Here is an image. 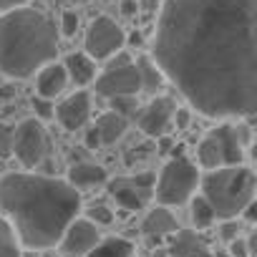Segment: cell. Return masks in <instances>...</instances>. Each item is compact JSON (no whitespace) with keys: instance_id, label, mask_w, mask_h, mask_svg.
Returning a JSON list of instances; mask_svg holds the SVG:
<instances>
[{"instance_id":"1","label":"cell","mask_w":257,"mask_h":257,"mask_svg":"<svg viewBox=\"0 0 257 257\" xmlns=\"http://www.w3.org/2000/svg\"><path fill=\"white\" fill-rule=\"evenodd\" d=\"M152 61L209 118L257 108V0H164Z\"/></svg>"},{"instance_id":"2","label":"cell","mask_w":257,"mask_h":257,"mask_svg":"<svg viewBox=\"0 0 257 257\" xmlns=\"http://www.w3.org/2000/svg\"><path fill=\"white\" fill-rule=\"evenodd\" d=\"M81 194L63 179L11 172L0 177V217L13 227L21 247H56L66 227L78 217Z\"/></svg>"},{"instance_id":"3","label":"cell","mask_w":257,"mask_h":257,"mask_svg":"<svg viewBox=\"0 0 257 257\" xmlns=\"http://www.w3.org/2000/svg\"><path fill=\"white\" fill-rule=\"evenodd\" d=\"M58 58V28L51 16L23 6L0 16V73L28 78Z\"/></svg>"},{"instance_id":"4","label":"cell","mask_w":257,"mask_h":257,"mask_svg":"<svg viewBox=\"0 0 257 257\" xmlns=\"http://www.w3.org/2000/svg\"><path fill=\"white\" fill-rule=\"evenodd\" d=\"M199 189H202V199L212 207L214 217L232 219V217H239L244 207L254 202L257 179H254V172L244 164L224 167V169H212L204 177H199Z\"/></svg>"},{"instance_id":"5","label":"cell","mask_w":257,"mask_h":257,"mask_svg":"<svg viewBox=\"0 0 257 257\" xmlns=\"http://www.w3.org/2000/svg\"><path fill=\"white\" fill-rule=\"evenodd\" d=\"M199 169L192 159L187 157H174L164 164V169L159 172L154 189H157V202L159 207H182L187 204L197 187H199Z\"/></svg>"},{"instance_id":"6","label":"cell","mask_w":257,"mask_h":257,"mask_svg":"<svg viewBox=\"0 0 257 257\" xmlns=\"http://www.w3.org/2000/svg\"><path fill=\"white\" fill-rule=\"evenodd\" d=\"M242 159H244V147L237 142L234 123H219L209 128L197 147V164L207 172L239 167Z\"/></svg>"},{"instance_id":"7","label":"cell","mask_w":257,"mask_h":257,"mask_svg":"<svg viewBox=\"0 0 257 257\" xmlns=\"http://www.w3.org/2000/svg\"><path fill=\"white\" fill-rule=\"evenodd\" d=\"M96 83V93L106 96V98H116V96H137L142 93V83H139V71L134 66V58L118 51L116 58L108 61L106 71L101 76L93 78Z\"/></svg>"},{"instance_id":"8","label":"cell","mask_w":257,"mask_h":257,"mask_svg":"<svg viewBox=\"0 0 257 257\" xmlns=\"http://www.w3.org/2000/svg\"><path fill=\"white\" fill-rule=\"evenodd\" d=\"M126 46V33L123 28L111 21L108 16H98L91 21L88 31H86V38H83V53L93 61H106L111 56H116L118 51H123Z\"/></svg>"},{"instance_id":"9","label":"cell","mask_w":257,"mask_h":257,"mask_svg":"<svg viewBox=\"0 0 257 257\" xmlns=\"http://www.w3.org/2000/svg\"><path fill=\"white\" fill-rule=\"evenodd\" d=\"M13 154L26 169H36L48 154V134L38 118H26L13 128Z\"/></svg>"},{"instance_id":"10","label":"cell","mask_w":257,"mask_h":257,"mask_svg":"<svg viewBox=\"0 0 257 257\" xmlns=\"http://www.w3.org/2000/svg\"><path fill=\"white\" fill-rule=\"evenodd\" d=\"M174 98L172 96H154L139 113H137V123L147 137H164L172 128V116H174Z\"/></svg>"},{"instance_id":"11","label":"cell","mask_w":257,"mask_h":257,"mask_svg":"<svg viewBox=\"0 0 257 257\" xmlns=\"http://www.w3.org/2000/svg\"><path fill=\"white\" fill-rule=\"evenodd\" d=\"M101 242V234H98V227L96 224H91L88 219H73L68 227H66V232H63V237H61V249L68 254V257H86L96 244Z\"/></svg>"},{"instance_id":"12","label":"cell","mask_w":257,"mask_h":257,"mask_svg":"<svg viewBox=\"0 0 257 257\" xmlns=\"http://www.w3.org/2000/svg\"><path fill=\"white\" fill-rule=\"evenodd\" d=\"M53 116L58 118V123L66 132H78V128L86 126V121L91 116V96L86 91L71 93L58 106H53Z\"/></svg>"},{"instance_id":"13","label":"cell","mask_w":257,"mask_h":257,"mask_svg":"<svg viewBox=\"0 0 257 257\" xmlns=\"http://www.w3.org/2000/svg\"><path fill=\"white\" fill-rule=\"evenodd\" d=\"M68 86V76H66V68L63 63H48L43 66L38 73H36V91L41 98L46 101H53L56 96H61Z\"/></svg>"},{"instance_id":"14","label":"cell","mask_w":257,"mask_h":257,"mask_svg":"<svg viewBox=\"0 0 257 257\" xmlns=\"http://www.w3.org/2000/svg\"><path fill=\"white\" fill-rule=\"evenodd\" d=\"M108 194L116 199L118 207H123V209H128V212H139V209H144V204H147V199H149V194L142 192L139 187H134L128 177H118V179H113V182L108 184Z\"/></svg>"},{"instance_id":"15","label":"cell","mask_w":257,"mask_h":257,"mask_svg":"<svg viewBox=\"0 0 257 257\" xmlns=\"http://www.w3.org/2000/svg\"><path fill=\"white\" fill-rule=\"evenodd\" d=\"M108 179L106 169L98 167V164H91V162H78L68 169V177H66V184L73 187L76 192L81 189H91V187H98Z\"/></svg>"},{"instance_id":"16","label":"cell","mask_w":257,"mask_h":257,"mask_svg":"<svg viewBox=\"0 0 257 257\" xmlns=\"http://www.w3.org/2000/svg\"><path fill=\"white\" fill-rule=\"evenodd\" d=\"M169 254L172 257H212L207 249V242L194 229H177L169 244Z\"/></svg>"},{"instance_id":"17","label":"cell","mask_w":257,"mask_h":257,"mask_svg":"<svg viewBox=\"0 0 257 257\" xmlns=\"http://www.w3.org/2000/svg\"><path fill=\"white\" fill-rule=\"evenodd\" d=\"M177 229H179V224H177L174 214H172L167 207H154V209H149L147 217H144V222H142V232H144L147 237H154V239L167 237V234H174Z\"/></svg>"},{"instance_id":"18","label":"cell","mask_w":257,"mask_h":257,"mask_svg":"<svg viewBox=\"0 0 257 257\" xmlns=\"http://www.w3.org/2000/svg\"><path fill=\"white\" fill-rule=\"evenodd\" d=\"M126 128H128V118L113 113V111H106L96 118V126H93V132L98 134V142L103 147L108 144H116L123 134H126Z\"/></svg>"},{"instance_id":"19","label":"cell","mask_w":257,"mask_h":257,"mask_svg":"<svg viewBox=\"0 0 257 257\" xmlns=\"http://www.w3.org/2000/svg\"><path fill=\"white\" fill-rule=\"evenodd\" d=\"M134 66H137V71H139V83H142V93H149V96H157L162 88H164V83H167V78H164V73L157 68V63L152 61V56H147V53H142L137 61H134Z\"/></svg>"},{"instance_id":"20","label":"cell","mask_w":257,"mask_h":257,"mask_svg":"<svg viewBox=\"0 0 257 257\" xmlns=\"http://www.w3.org/2000/svg\"><path fill=\"white\" fill-rule=\"evenodd\" d=\"M63 68H66L68 81H73V83L81 86V88L88 86V83H93V78H96V63H93L86 53H71V56L66 58Z\"/></svg>"},{"instance_id":"21","label":"cell","mask_w":257,"mask_h":257,"mask_svg":"<svg viewBox=\"0 0 257 257\" xmlns=\"http://www.w3.org/2000/svg\"><path fill=\"white\" fill-rule=\"evenodd\" d=\"M86 257H137L134 244L121 237H101V242L86 254Z\"/></svg>"},{"instance_id":"22","label":"cell","mask_w":257,"mask_h":257,"mask_svg":"<svg viewBox=\"0 0 257 257\" xmlns=\"http://www.w3.org/2000/svg\"><path fill=\"white\" fill-rule=\"evenodd\" d=\"M0 257H21V242L6 217H0Z\"/></svg>"},{"instance_id":"23","label":"cell","mask_w":257,"mask_h":257,"mask_svg":"<svg viewBox=\"0 0 257 257\" xmlns=\"http://www.w3.org/2000/svg\"><path fill=\"white\" fill-rule=\"evenodd\" d=\"M214 219L217 217H214L212 207L202 197H192V222H194V227L197 229H207V227H212Z\"/></svg>"},{"instance_id":"24","label":"cell","mask_w":257,"mask_h":257,"mask_svg":"<svg viewBox=\"0 0 257 257\" xmlns=\"http://www.w3.org/2000/svg\"><path fill=\"white\" fill-rule=\"evenodd\" d=\"M108 101H111V111L123 116V118H128L137 111V106H139L137 96H116V98H108Z\"/></svg>"},{"instance_id":"25","label":"cell","mask_w":257,"mask_h":257,"mask_svg":"<svg viewBox=\"0 0 257 257\" xmlns=\"http://www.w3.org/2000/svg\"><path fill=\"white\" fill-rule=\"evenodd\" d=\"M86 219L91 224H111L113 222V212L108 207H103V204H91L86 209Z\"/></svg>"},{"instance_id":"26","label":"cell","mask_w":257,"mask_h":257,"mask_svg":"<svg viewBox=\"0 0 257 257\" xmlns=\"http://www.w3.org/2000/svg\"><path fill=\"white\" fill-rule=\"evenodd\" d=\"M78 26H81L78 13H76V11H63V16H61V36H66V38L76 36Z\"/></svg>"},{"instance_id":"27","label":"cell","mask_w":257,"mask_h":257,"mask_svg":"<svg viewBox=\"0 0 257 257\" xmlns=\"http://www.w3.org/2000/svg\"><path fill=\"white\" fill-rule=\"evenodd\" d=\"M13 154V126L0 123V159Z\"/></svg>"},{"instance_id":"28","label":"cell","mask_w":257,"mask_h":257,"mask_svg":"<svg viewBox=\"0 0 257 257\" xmlns=\"http://www.w3.org/2000/svg\"><path fill=\"white\" fill-rule=\"evenodd\" d=\"M128 179H132V184H134V187H139L142 192L152 194V189H154V182H157V174H154V172H139V174L128 177Z\"/></svg>"},{"instance_id":"29","label":"cell","mask_w":257,"mask_h":257,"mask_svg":"<svg viewBox=\"0 0 257 257\" xmlns=\"http://www.w3.org/2000/svg\"><path fill=\"white\" fill-rule=\"evenodd\" d=\"M229 257H252V239H232Z\"/></svg>"},{"instance_id":"30","label":"cell","mask_w":257,"mask_h":257,"mask_svg":"<svg viewBox=\"0 0 257 257\" xmlns=\"http://www.w3.org/2000/svg\"><path fill=\"white\" fill-rule=\"evenodd\" d=\"M234 134H237V142L244 147V152L249 149V144H252V128H249V123L247 121H237L234 123Z\"/></svg>"},{"instance_id":"31","label":"cell","mask_w":257,"mask_h":257,"mask_svg":"<svg viewBox=\"0 0 257 257\" xmlns=\"http://www.w3.org/2000/svg\"><path fill=\"white\" fill-rule=\"evenodd\" d=\"M33 111H36V118L38 121L41 118H53V103L46 101V98H41V96L33 98Z\"/></svg>"},{"instance_id":"32","label":"cell","mask_w":257,"mask_h":257,"mask_svg":"<svg viewBox=\"0 0 257 257\" xmlns=\"http://www.w3.org/2000/svg\"><path fill=\"white\" fill-rule=\"evenodd\" d=\"M189 118H192V111H189V108H174L172 123L179 128V132H184V128L189 126Z\"/></svg>"},{"instance_id":"33","label":"cell","mask_w":257,"mask_h":257,"mask_svg":"<svg viewBox=\"0 0 257 257\" xmlns=\"http://www.w3.org/2000/svg\"><path fill=\"white\" fill-rule=\"evenodd\" d=\"M237 234H239V224H237V222H227V224L222 227V237H224V239L232 242V239H237Z\"/></svg>"},{"instance_id":"34","label":"cell","mask_w":257,"mask_h":257,"mask_svg":"<svg viewBox=\"0 0 257 257\" xmlns=\"http://www.w3.org/2000/svg\"><path fill=\"white\" fill-rule=\"evenodd\" d=\"M31 0H0V11H13V8H23V6H28Z\"/></svg>"},{"instance_id":"35","label":"cell","mask_w":257,"mask_h":257,"mask_svg":"<svg viewBox=\"0 0 257 257\" xmlns=\"http://www.w3.org/2000/svg\"><path fill=\"white\" fill-rule=\"evenodd\" d=\"M86 147H88V149H98V147H101L98 134L93 132V128H88V132H86Z\"/></svg>"},{"instance_id":"36","label":"cell","mask_w":257,"mask_h":257,"mask_svg":"<svg viewBox=\"0 0 257 257\" xmlns=\"http://www.w3.org/2000/svg\"><path fill=\"white\" fill-rule=\"evenodd\" d=\"M137 11H139L137 0H123V3H121V13H123V16H134Z\"/></svg>"},{"instance_id":"37","label":"cell","mask_w":257,"mask_h":257,"mask_svg":"<svg viewBox=\"0 0 257 257\" xmlns=\"http://www.w3.org/2000/svg\"><path fill=\"white\" fill-rule=\"evenodd\" d=\"M126 43H132V46H137V48H142V46H144V36H142L139 31H134L132 36H126Z\"/></svg>"},{"instance_id":"38","label":"cell","mask_w":257,"mask_h":257,"mask_svg":"<svg viewBox=\"0 0 257 257\" xmlns=\"http://www.w3.org/2000/svg\"><path fill=\"white\" fill-rule=\"evenodd\" d=\"M214 257H229V252H217Z\"/></svg>"}]
</instances>
